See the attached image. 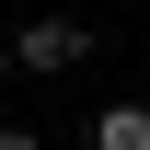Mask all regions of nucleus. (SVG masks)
Segmentation results:
<instances>
[{
    "label": "nucleus",
    "instance_id": "obj_3",
    "mask_svg": "<svg viewBox=\"0 0 150 150\" xmlns=\"http://www.w3.org/2000/svg\"><path fill=\"white\" fill-rule=\"evenodd\" d=\"M0 150H46V139H35V127H0Z\"/></svg>",
    "mask_w": 150,
    "mask_h": 150
},
{
    "label": "nucleus",
    "instance_id": "obj_4",
    "mask_svg": "<svg viewBox=\"0 0 150 150\" xmlns=\"http://www.w3.org/2000/svg\"><path fill=\"white\" fill-rule=\"evenodd\" d=\"M0 81H12V35H0Z\"/></svg>",
    "mask_w": 150,
    "mask_h": 150
},
{
    "label": "nucleus",
    "instance_id": "obj_2",
    "mask_svg": "<svg viewBox=\"0 0 150 150\" xmlns=\"http://www.w3.org/2000/svg\"><path fill=\"white\" fill-rule=\"evenodd\" d=\"M93 150H150V104H104L93 115Z\"/></svg>",
    "mask_w": 150,
    "mask_h": 150
},
{
    "label": "nucleus",
    "instance_id": "obj_1",
    "mask_svg": "<svg viewBox=\"0 0 150 150\" xmlns=\"http://www.w3.org/2000/svg\"><path fill=\"white\" fill-rule=\"evenodd\" d=\"M81 46H93V35H81L69 12H35V23L12 35V69H81Z\"/></svg>",
    "mask_w": 150,
    "mask_h": 150
}]
</instances>
